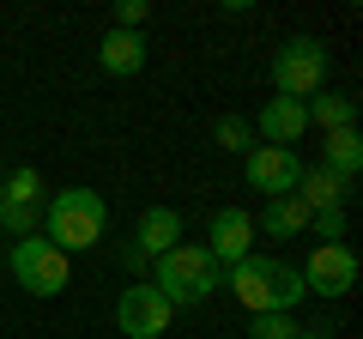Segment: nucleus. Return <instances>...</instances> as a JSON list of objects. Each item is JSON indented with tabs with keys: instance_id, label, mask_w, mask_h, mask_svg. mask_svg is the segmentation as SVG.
Wrapping results in <instances>:
<instances>
[{
	"instance_id": "9d476101",
	"label": "nucleus",
	"mask_w": 363,
	"mask_h": 339,
	"mask_svg": "<svg viewBox=\"0 0 363 339\" xmlns=\"http://www.w3.org/2000/svg\"><path fill=\"white\" fill-rule=\"evenodd\" d=\"M309 133V109L297 104V97H267L255 116V140L260 145H291L297 152V140Z\"/></svg>"
},
{
	"instance_id": "5701e85b",
	"label": "nucleus",
	"mask_w": 363,
	"mask_h": 339,
	"mask_svg": "<svg viewBox=\"0 0 363 339\" xmlns=\"http://www.w3.org/2000/svg\"><path fill=\"white\" fill-rule=\"evenodd\" d=\"M121 267H128V273H133V279H140V273H145V267H152V261H145L140 248H133V243H128V248H121Z\"/></svg>"
},
{
	"instance_id": "6ab92c4d",
	"label": "nucleus",
	"mask_w": 363,
	"mask_h": 339,
	"mask_svg": "<svg viewBox=\"0 0 363 339\" xmlns=\"http://www.w3.org/2000/svg\"><path fill=\"white\" fill-rule=\"evenodd\" d=\"M37 224H43L37 206H13V200H0V230L13 236V243H18V236H37Z\"/></svg>"
},
{
	"instance_id": "f257e3e1",
	"label": "nucleus",
	"mask_w": 363,
	"mask_h": 339,
	"mask_svg": "<svg viewBox=\"0 0 363 339\" xmlns=\"http://www.w3.org/2000/svg\"><path fill=\"white\" fill-rule=\"evenodd\" d=\"M224 285L248 315H297V303L309 297L303 273L291 261H272V255H248V261L224 267Z\"/></svg>"
},
{
	"instance_id": "f8f14e48",
	"label": "nucleus",
	"mask_w": 363,
	"mask_h": 339,
	"mask_svg": "<svg viewBox=\"0 0 363 339\" xmlns=\"http://www.w3.org/2000/svg\"><path fill=\"white\" fill-rule=\"evenodd\" d=\"M145 30H104V43H97V67H104L109 79H133L145 73Z\"/></svg>"
},
{
	"instance_id": "4be33fe9",
	"label": "nucleus",
	"mask_w": 363,
	"mask_h": 339,
	"mask_svg": "<svg viewBox=\"0 0 363 339\" xmlns=\"http://www.w3.org/2000/svg\"><path fill=\"white\" fill-rule=\"evenodd\" d=\"M145 13H152L145 0H121V6H116V30H140V25H145Z\"/></svg>"
},
{
	"instance_id": "7ed1b4c3",
	"label": "nucleus",
	"mask_w": 363,
	"mask_h": 339,
	"mask_svg": "<svg viewBox=\"0 0 363 339\" xmlns=\"http://www.w3.org/2000/svg\"><path fill=\"white\" fill-rule=\"evenodd\" d=\"M152 285L169 309H200L212 291H224V267L206 255V243H176L164 261H152Z\"/></svg>"
},
{
	"instance_id": "b1692460",
	"label": "nucleus",
	"mask_w": 363,
	"mask_h": 339,
	"mask_svg": "<svg viewBox=\"0 0 363 339\" xmlns=\"http://www.w3.org/2000/svg\"><path fill=\"white\" fill-rule=\"evenodd\" d=\"M297 339H333V333H297Z\"/></svg>"
},
{
	"instance_id": "423d86ee",
	"label": "nucleus",
	"mask_w": 363,
	"mask_h": 339,
	"mask_svg": "<svg viewBox=\"0 0 363 339\" xmlns=\"http://www.w3.org/2000/svg\"><path fill=\"white\" fill-rule=\"evenodd\" d=\"M169 321H176V309L164 303V291H157L152 279H133V285L116 297V327L128 339H164Z\"/></svg>"
},
{
	"instance_id": "0eeeda50",
	"label": "nucleus",
	"mask_w": 363,
	"mask_h": 339,
	"mask_svg": "<svg viewBox=\"0 0 363 339\" xmlns=\"http://www.w3.org/2000/svg\"><path fill=\"white\" fill-rule=\"evenodd\" d=\"M297 273H303V291H309V297L339 303L351 285H357V255H351L345 243H315L309 261H303Z\"/></svg>"
},
{
	"instance_id": "f3484780",
	"label": "nucleus",
	"mask_w": 363,
	"mask_h": 339,
	"mask_svg": "<svg viewBox=\"0 0 363 339\" xmlns=\"http://www.w3.org/2000/svg\"><path fill=\"white\" fill-rule=\"evenodd\" d=\"M0 200H13V206H37L43 212V176H37V164H18V170H6V182H0Z\"/></svg>"
},
{
	"instance_id": "ddd939ff",
	"label": "nucleus",
	"mask_w": 363,
	"mask_h": 339,
	"mask_svg": "<svg viewBox=\"0 0 363 339\" xmlns=\"http://www.w3.org/2000/svg\"><path fill=\"white\" fill-rule=\"evenodd\" d=\"M255 230H267L272 243H291V236H303V230H309V206H303L297 194L267 200V206H260V218H255Z\"/></svg>"
},
{
	"instance_id": "412c9836",
	"label": "nucleus",
	"mask_w": 363,
	"mask_h": 339,
	"mask_svg": "<svg viewBox=\"0 0 363 339\" xmlns=\"http://www.w3.org/2000/svg\"><path fill=\"white\" fill-rule=\"evenodd\" d=\"M309 230H315V243H345V206L309 212Z\"/></svg>"
},
{
	"instance_id": "9b49d317",
	"label": "nucleus",
	"mask_w": 363,
	"mask_h": 339,
	"mask_svg": "<svg viewBox=\"0 0 363 339\" xmlns=\"http://www.w3.org/2000/svg\"><path fill=\"white\" fill-rule=\"evenodd\" d=\"M176 243H188V236H182V212L176 206H145L140 230H133V248H140L145 261H164Z\"/></svg>"
},
{
	"instance_id": "aec40b11",
	"label": "nucleus",
	"mask_w": 363,
	"mask_h": 339,
	"mask_svg": "<svg viewBox=\"0 0 363 339\" xmlns=\"http://www.w3.org/2000/svg\"><path fill=\"white\" fill-rule=\"evenodd\" d=\"M297 315H248V339H297Z\"/></svg>"
},
{
	"instance_id": "a211bd4d",
	"label": "nucleus",
	"mask_w": 363,
	"mask_h": 339,
	"mask_svg": "<svg viewBox=\"0 0 363 339\" xmlns=\"http://www.w3.org/2000/svg\"><path fill=\"white\" fill-rule=\"evenodd\" d=\"M212 140H218L224 152H242V157H248V152L260 145V140H255V128H248L242 116H218V128H212Z\"/></svg>"
},
{
	"instance_id": "f03ea898",
	"label": "nucleus",
	"mask_w": 363,
	"mask_h": 339,
	"mask_svg": "<svg viewBox=\"0 0 363 339\" xmlns=\"http://www.w3.org/2000/svg\"><path fill=\"white\" fill-rule=\"evenodd\" d=\"M104 230H109V200L97 188H61V194L43 200V236L61 248L67 261L85 255V248H97Z\"/></svg>"
},
{
	"instance_id": "dca6fc26",
	"label": "nucleus",
	"mask_w": 363,
	"mask_h": 339,
	"mask_svg": "<svg viewBox=\"0 0 363 339\" xmlns=\"http://www.w3.org/2000/svg\"><path fill=\"white\" fill-rule=\"evenodd\" d=\"M321 170H333L339 182H351V176L363 170V133H357V128L327 133V157H321Z\"/></svg>"
},
{
	"instance_id": "2eb2a0df",
	"label": "nucleus",
	"mask_w": 363,
	"mask_h": 339,
	"mask_svg": "<svg viewBox=\"0 0 363 339\" xmlns=\"http://www.w3.org/2000/svg\"><path fill=\"white\" fill-rule=\"evenodd\" d=\"M297 200L309 212H333V206H345V182H339L333 170L315 164V170H303V176H297Z\"/></svg>"
},
{
	"instance_id": "20e7f679",
	"label": "nucleus",
	"mask_w": 363,
	"mask_h": 339,
	"mask_svg": "<svg viewBox=\"0 0 363 339\" xmlns=\"http://www.w3.org/2000/svg\"><path fill=\"white\" fill-rule=\"evenodd\" d=\"M327 67H333V55L321 37H285L272 49V97L309 104L315 91H327Z\"/></svg>"
},
{
	"instance_id": "39448f33",
	"label": "nucleus",
	"mask_w": 363,
	"mask_h": 339,
	"mask_svg": "<svg viewBox=\"0 0 363 339\" xmlns=\"http://www.w3.org/2000/svg\"><path fill=\"white\" fill-rule=\"evenodd\" d=\"M6 267H13L18 291H30V297H61L67 279H73V261H67L43 230H37V236H18L13 255H6Z\"/></svg>"
},
{
	"instance_id": "4468645a",
	"label": "nucleus",
	"mask_w": 363,
	"mask_h": 339,
	"mask_svg": "<svg viewBox=\"0 0 363 339\" xmlns=\"http://www.w3.org/2000/svg\"><path fill=\"white\" fill-rule=\"evenodd\" d=\"M303 109H309V128H321V133L357 128V97H345V91H315Z\"/></svg>"
},
{
	"instance_id": "6e6552de",
	"label": "nucleus",
	"mask_w": 363,
	"mask_h": 339,
	"mask_svg": "<svg viewBox=\"0 0 363 339\" xmlns=\"http://www.w3.org/2000/svg\"><path fill=\"white\" fill-rule=\"evenodd\" d=\"M242 176H248V188H255V194H267V200H285V194H297L303 157L291 152V145H255V152L242 157Z\"/></svg>"
},
{
	"instance_id": "1a4fd4ad",
	"label": "nucleus",
	"mask_w": 363,
	"mask_h": 339,
	"mask_svg": "<svg viewBox=\"0 0 363 339\" xmlns=\"http://www.w3.org/2000/svg\"><path fill=\"white\" fill-rule=\"evenodd\" d=\"M206 255H212L218 267L248 261V255H255V212L218 206V212H212V224H206Z\"/></svg>"
}]
</instances>
